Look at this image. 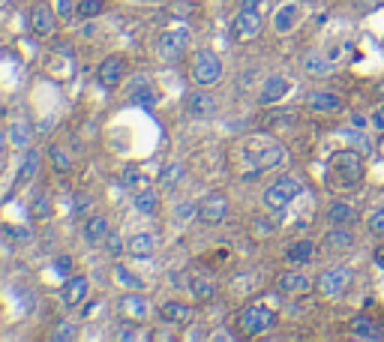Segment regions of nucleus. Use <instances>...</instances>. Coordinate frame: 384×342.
<instances>
[{"label": "nucleus", "mask_w": 384, "mask_h": 342, "mask_svg": "<svg viewBox=\"0 0 384 342\" xmlns=\"http://www.w3.org/2000/svg\"><path fill=\"white\" fill-rule=\"evenodd\" d=\"M327 178H331V186L336 190H357L366 178V165L360 159L357 150H336L327 159Z\"/></svg>", "instance_id": "f257e3e1"}, {"label": "nucleus", "mask_w": 384, "mask_h": 342, "mask_svg": "<svg viewBox=\"0 0 384 342\" xmlns=\"http://www.w3.org/2000/svg\"><path fill=\"white\" fill-rule=\"evenodd\" d=\"M237 327L243 336H262L270 327H276V310L267 303H250L237 315Z\"/></svg>", "instance_id": "f03ea898"}, {"label": "nucleus", "mask_w": 384, "mask_h": 342, "mask_svg": "<svg viewBox=\"0 0 384 342\" xmlns=\"http://www.w3.org/2000/svg\"><path fill=\"white\" fill-rule=\"evenodd\" d=\"M354 282V270L345 268V264H333V268H327L319 273V279H315V291L327 301H340L343 294H348Z\"/></svg>", "instance_id": "7ed1b4c3"}, {"label": "nucleus", "mask_w": 384, "mask_h": 342, "mask_svg": "<svg viewBox=\"0 0 384 342\" xmlns=\"http://www.w3.org/2000/svg\"><path fill=\"white\" fill-rule=\"evenodd\" d=\"M300 192H303V183L297 178H279L264 190V207L270 213H282Z\"/></svg>", "instance_id": "20e7f679"}, {"label": "nucleus", "mask_w": 384, "mask_h": 342, "mask_svg": "<svg viewBox=\"0 0 384 342\" xmlns=\"http://www.w3.org/2000/svg\"><path fill=\"white\" fill-rule=\"evenodd\" d=\"M222 79V60L217 51L210 48H198L196 58H192V81L201 87H210Z\"/></svg>", "instance_id": "39448f33"}, {"label": "nucleus", "mask_w": 384, "mask_h": 342, "mask_svg": "<svg viewBox=\"0 0 384 342\" xmlns=\"http://www.w3.org/2000/svg\"><path fill=\"white\" fill-rule=\"evenodd\" d=\"M234 37L241 39V42H252L258 37V30H262V9H255V6H241V13L234 15Z\"/></svg>", "instance_id": "423d86ee"}, {"label": "nucleus", "mask_w": 384, "mask_h": 342, "mask_svg": "<svg viewBox=\"0 0 384 342\" xmlns=\"http://www.w3.org/2000/svg\"><path fill=\"white\" fill-rule=\"evenodd\" d=\"M229 216V198L222 192H210L205 202H198V219L207 225H219Z\"/></svg>", "instance_id": "0eeeda50"}, {"label": "nucleus", "mask_w": 384, "mask_h": 342, "mask_svg": "<svg viewBox=\"0 0 384 342\" xmlns=\"http://www.w3.org/2000/svg\"><path fill=\"white\" fill-rule=\"evenodd\" d=\"M307 108L312 114H340L345 108V99L331 91H315L307 96Z\"/></svg>", "instance_id": "6e6552de"}, {"label": "nucleus", "mask_w": 384, "mask_h": 342, "mask_svg": "<svg viewBox=\"0 0 384 342\" xmlns=\"http://www.w3.org/2000/svg\"><path fill=\"white\" fill-rule=\"evenodd\" d=\"M327 225H345V228H354L357 219H360V211L352 204V202H343V198H336V202L327 204Z\"/></svg>", "instance_id": "1a4fd4ad"}, {"label": "nucleus", "mask_w": 384, "mask_h": 342, "mask_svg": "<svg viewBox=\"0 0 384 342\" xmlns=\"http://www.w3.org/2000/svg\"><path fill=\"white\" fill-rule=\"evenodd\" d=\"M123 75H127V58H123V54H111L96 70V79L103 87H117Z\"/></svg>", "instance_id": "9d476101"}, {"label": "nucleus", "mask_w": 384, "mask_h": 342, "mask_svg": "<svg viewBox=\"0 0 384 342\" xmlns=\"http://www.w3.org/2000/svg\"><path fill=\"white\" fill-rule=\"evenodd\" d=\"M30 27L37 37L42 39H49L54 30H58V13L49 6V4H37L33 6V13H30Z\"/></svg>", "instance_id": "9b49d317"}, {"label": "nucleus", "mask_w": 384, "mask_h": 342, "mask_svg": "<svg viewBox=\"0 0 384 342\" xmlns=\"http://www.w3.org/2000/svg\"><path fill=\"white\" fill-rule=\"evenodd\" d=\"M117 313H120V318H127V322H144V318L151 315V306H148V301L139 294V291H129L127 297H120V303H117Z\"/></svg>", "instance_id": "f8f14e48"}, {"label": "nucleus", "mask_w": 384, "mask_h": 342, "mask_svg": "<svg viewBox=\"0 0 384 342\" xmlns=\"http://www.w3.org/2000/svg\"><path fill=\"white\" fill-rule=\"evenodd\" d=\"M348 336L360 339V342H384V330L378 327L376 318L357 315V318H352V324H348Z\"/></svg>", "instance_id": "ddd939ff"}, {"label": "nucleus", "mask_w": 384, "mask_h": 342, "mask_svg": "<svg viewBox=\"0 0 384 342\" xmlns=\"http://www.w3.org/2000/svg\"><path fill=\"white\" fill-rule=\"evenodd\" d=\"M250 153H252V162L258 165V169H274V165H279L282 159H286V150H282L276 141H264V145L252 141Z\"/></svg>", "instance_id": "4468645a"}, {"label": "nucleus", "mask_w": 384, "mask_h": 342, "mask_svg": "<svg viewBox=\"0 0 384 342\" xmlns=\"http://www.w3.org/2000/svg\"><path fill=\"white\" fill-rule=\"evenodd\" d=\"M160 318L165 324H174V327H184L196 318V306L189 303H180V301H165L160 303Z\"/></svg>", "instance_id": "2eb2a0df"}, {"label": "nucleus", "mask_w": 384, "mask_h": 342, "mask_svg": "<svg viewBox=\"0 0 384 342\" xmlns=\"http://www.w3.org/2000/svg\"><path fill=\"white\" fill-rule=\"evenodd\" d=\"M217 99H213L207 91H196V93H189V99H186V114L192 117V120H207V117H213L217 114Z\"/></svg>", "instance_id": "dca6fc26"}, {"label": "nucleus", "mask_w": 384, "mask_h": 342, "mask_svg": "<svg viewBox=\"0 0 384 342\" xmlns=\"http://www.w3.org/2000/svg\"><path fill=\"white\" fill-rule=\"evenodd\" d=\"M288 91H291V81L286 79V75H270V79H264V84H262L258 103H262V105H274V103H279V99L286 96Z\"/></svg>", "instance_id": "f3484780"}, {"label": "nucleus", "mask_w": 384, "mask_h": 342, "mask_svg": "<svg viewBox=\"0 0 384 342\" xmlns=\"http://www.w3.org/2000/svg\"><path fill=\"white\" fill-rule=\"evenodd\" d=\"M184 48H186V42L180 33H162L160 42H156V51H160V58L165 63H177L180 58H184Z\"/></svg>", "instance_id": "a211bd4d"}, {"label": "nucleus", "mask_w": 384, "mask_h": 342, "mask_svg": "<svg viewBox=\"0 0 384 342\" xmlns=\"http://www.w3.org/2000/svg\"><path fill=\"white\" fill-rule=\"evenodd\" d=\"M87 297V279L84 277H70L63 282L60 289V301L66 310H75V306H82V301Z\"/></svg>", "instance_id": "6ab92c4d"}, {"label": "nucleus", "mask_w": 384, "mask_h": 342, "mask_svg": "<svg viewBox=\"0 0 384 342\" xmlns=\"http://www.w3.org/2000/svg\"><path fill=\"white\" fill-rule=\"evenodd\" d=\"M276 289L282 294H307L312 289V279L307 277V273H300V268H297V270L282 273V277L276 279Z\"/></svg>", "instance_id": "aec40b11"}, {"label": "nucleus", "mask_w": 384, "mask_h": 342, "mask_svg": "<svg viewBox=\"0 0 384 342\" xmlns=\"http://www.w3.org/2000/svg\"><path fill=\"white\" fill-rule=\"evenodd\" d=\"M6 132H9V145H15V147H21V150H27V147H30L33 129H30V120H27L25 114H15L13 120H9Z\"/></svg>", "instance_id": "412c9836"}, {"label": "nucleus", "mask_w": 384, "mask_h": 342, "mask_svg": "<svg viewBox=\"0 0 384 342\" xmlns=\"http://www.w3.org/2000/svg\"><path fill=\"white\" fill-rule=\"evenodd\" d=\"M153 249H156V240H153L151 231H135V235L127 240V252L132 258H151Z\"/></svg>", "instance_id": "4be33fe9"}, {"label": "nucleus", "mask_w": 384, "mask_h": 342, "mask_svg": "<svg viewBox=\"0 0 384 342\" xmlns=\"http://www.w3.org/2000/svg\"><path fill=\"white\" fill-rule=\"evenodd\" d=\"M312 258H315L312 240H297V244H291L286 249V264H291V268H303V264H309Z\"/></svg>", "instance_id": "5701e85b"}, {"label": "nucleus", "mask_w": 384, "mask_h": 342, "mask_svg": "<svg viewBox=\"0 0 384 342\" xmlns=\"http://www.w3.org/2000/svg\"><path fill=\"white\" fill-rule=\"evenodd\" d=\"M352 244H354V235H352V228H345V225H331V231L324 235V246L333 252H343Z\"/></svg>", "instance_id": "b1692460"}, {"label": "nucleus", "mask_w": 384, "mask_h": 342, "mask_svg": "<svg viewBox=\"0 0 384 342\" xmlns=\"http://www.w3.org/2000/svg\"><path fill=\"white\" fill-rule=\"evenodd\" d=\"M105 237H108V219L99 213L90 216L84 223V240L87 244H105Z\"/></svg>", "instance_id": "393cba45"}, {"label": "nucleus", "mask_w": 384, "mask_h": 342, "mask_svg": "<svg viewBox=\"0 0 384 342\" xmlns=\"http://www.w3.org/2000/svg\"><path fill=\"white\" fill-rule=\"evenodd\" d=\"M297 18H300V9L295 4H286L282 9H276V15H274V27L276 33H288L291 27L297 25Z\"/></svg>", "instance_id": "a878e982"}, {"label": "nucleus", "mask_w": 384, "mask_h": 342, "mask_svg": "<svg viewBox=\"0 0 384 342\" xmlns=\"http://www.w3.org/2000/svg\"><path fill=\"white\" fill-rule=\"evenodd\" d=\"M129 103L141 105V108H153L156 105V93H153L151 81H135V87L129 91Z\"/></svg>", "instance_id": "bb28decb"}, {"label": "nucleus", "mask_w": 384, "mask_h": 342, "mask_svg": "<svg viewBox=\"0 0 384 342\" xmlns=\"http://www.w3.org/2000/svg\"><path fill=\"white\" fill-rule=\"evenodd\" d=\"M30 216L37 219V223H45V219H51V195H49V190H39L37 195H33V202H30Z\"/></svg>", "instance_id": "cd10ccee"}, {"label": "nucleus", "mask_w": 384, "mask_h": 342, "mask_svg": "<svg viewBox=\"0 0 384 342\" xmlns=\"http://www.w3.org/2000/svg\"><path fill=\"white\" fill-rule=\"evenodd\" d=\"M184 178H186V165L184 162H168L160 171V186L162 190H172V186H177Z\"/></svg>", "instance_id": "c85d7f7f"}, {"label": "nucleus", "mask_w": 384, "mask_h": 342, "mask_svg": "<svg viewBox=\"0 0 384 342\" xmlns=\"http://www.w3.org/2000/svg\"><path fill=\"white\" fill-rule=\"evenodd\" d=\"M123 186H127V190H144V186H148V174H144L139 165H123Z\"/></svg>", "instance_id": "c756f323"}, {"label": "nucleus", "mask_w": 384, "mask_h": 342, "mask_svg": "<svg viewBox=\"0 0 384 342\" xmlns=\"http://www.w3.org/2000/svg\"><path fill=\"white\" fill-rule=\"evenodd\" d=\"M156 207H160V198H156V192L153 190H139L135 192V211L139 213H144V216H151V213H156Z\"/></svg>", "instance_id": "7c9ffc66"}, {"label": "nucleus", "mask_w": 384, "mask_h": 342, "mask_svg": "<svg viewBox=\"0 0 384 342\" xmlns=\"http://www.w3.org/2000/svg\"><path fill=\"white\" fill-rule=\"evenodd\" d=\"M189 291H192L196 301H210V297L217 294V285H213V279H207V277H192L189 279Z\"/></svg>", "instance_id": "2f4dec72"}, {"label": "nucleus", "mask_w": 384, "mask_h": 342, "mask_svg": "<svg viewBox=\"0 0 384 342\" xmlns=\"http://www.w3.org/2000/svg\"><path fill=\"white\" fill-rule=\"evenodd\" d=\"M37 165H39V153L27 147L25 162H21V169H18V186H25V183L33 180V174H37Z\"/></svg>", "instance_id": "473e14b6"}, {"label": "nucleus", "mask_w": 384, "mask_h": 342, "mask_svg": "<svg viewBox=\"0 0 384 342\" xmlns=\"http://www.w3.org/2000/svg\"><path fill=\"white\" fill-rule=\"evenodd\" d=\"M49 159H51V169L58 171V174H66V171H72V159H70V153H66L63 147H49Z\"/></svg>", "instance_id": "72a5a7b5"}, {"label": "nucleus", "mask_w": 384, "mask_h": 342, "mask_svg": "<svg viewBox=\"0 0 384 342\" xmlns=\"http://www.w3.org/2000/svg\"><path fill=\"white\" fill-rule=\"evenodd\" d=\"M115 279H117L120 285H127V289H129V291H141V289H144V279H139V277H135V273H132V270H127V268H120V264H117V268H115Z\"/></svg>", "instance_id": "f704fd0d"}, {"label": "nucleus", "mask_w": 384, "mask_h": 342, "mask_svg": "<svg viewBox=\"0 0 384 342\" xmlns=\"http://www.w3.org/2000/svg\"><path fill=\"white\" fill-rule=\"evenodd\" d=\"M303 70L309 75H327L331 72V63H327L321 54H307V58H303Z\"/></svg>", "instance_id": "c9c22d12"}, {"label": "nucleus", "mask_w": 384, "mask_h": 342, "mask_svg": "<svg viewBox=\"0 0 384 342\" xmlns=\"http://www.w3.org/2000/svg\"><path fill=\"white\" fill-rule=\"evenodd\" d=\"M366 228L369 235H384V204H376L366 213Z\"/></svg>", "instance_id": "e433bc0d"}, {"label": "nucleus", "mask_w": 384, "mask_h": 342, "mask_svg": "<svg viewBox=\"0 0 384 342\" xmlns=\"http://www.w3.org/2000/svg\"><path fill=\"white\" fill-rule=\"evenodd\" d=\"M99 13H103V0H82V4L75 6L78 18H96Z\"/></svg>", "instance_id": "4c0bfd02"}, {"label": "nucleus", "mask_w": 384, "mask_h": 342, "mask_svg": "<svg viewBox=\"0 0 384 342\" xmlns=\"http://www.w3.org/2000/svg\"><path fill=\"white\" fill-rule=\"evenodd\" d=\"M105 249H108V256H115L120 258L123 252H127V240H123L117 231H108V237H105Z\"/></svg>", "instance_id": "58836bf2"}, {"label": "nucleus", "mask_w": 384, "mask_h": 342, "mask_svg": "<svg viewBox=\"0 0 384 342\" xmlns=\"http://www.w3.org/2000/svg\"><path fill=\"white\" fill-rule=\"evenodd\" d=\"M51 339H58V342H63V339H75V327H72L70 322H60L58 330L51 334Z\"/></svg>", "instance_id": "ea45409f"}, {"label": "nucleus", "mask_w": 384, "mask_h": 342, "mask_svg": "<svg viewBox=\"0 0 384 342\" xmlns=\"http://www.w3.org/2000/svg\"><path fill=\"white\" fill-rule=\"evenodd\" d=\"M132 324H127V330H117V336L120 339H144L148 334H144V330H129Z\"/></svg>", "instance_id": "a19ab883"}, {"label": "nucleus", "mask_w": 384, "mask_h": 342, "mask_svg": "<svg viewBox=\"0 0 384 342\" xmlns=\"http://www.w3.org/2000/svg\"><path fill=\"white\" fill-rule=\"evenodd\" d=\"M75 6H78V4H72V0H60V4H58V13H60L63 18H72Z\"/></svg>", "instance_id": "79ce46f5"}, {"label": "nucleus", "mask_w": 384, "mask_h": 342, "mask_svg": "<svg viewBox=\"0 0 384 342\" xmlns=\"http://www.w3.org/2000/svg\"><path fill=\"white\" fill-rule=\"evenodd\" d=\"M87 204H90L87 198H84V195H78V198H75V207H72V216H82V213L87 211Z\"/></svg>", "instance_id": "37998d69"}, {"label": "nucleus", "mask_w": 384, "mask_h": 342, "mask_svg": "<svg viewBox=\"0 0 384 342\" xmlns=\"http://www.w3.org/2000/svg\"><path fill=\"white\" fill-rule=\"evenodd\" d=\"M252 228H255V235H270V231H274V225H270V223H262V219H255V223H252Z\"/></svg>", "instance_id": "c03bdc74"}, {"label": "nucleus", "mask_w": 384, "mask_h": 342, "mask_svg": "<svg viewBox=\"0 0 384 342\" xmlns=\"http://www.w3.org/2000/svg\"><path fill=\"white\" fill-rule=\"evenodd\" d=\"M372 261H376L378 268L384 270V244H378V246H376V252H372Z\"/></svg>", "instance_id": "a18cd8bd"}, {"label": "nucleus", "mask_w": 384, "mask_h": 342, "mask_svg": "<svg viewBox=\"0 0 384 342\" xmlns=\"http://www.w3.org/2000/svg\"><path fill=\"white\" fill-rule=\"evenodd\" d=\"M6 145H9V132L0 129V159H4V153H6Z\"/></svg>", "instance_id": "49530a36"}, {"label": "nucleus", "mask_w": 384, "mask_h": 342, "mask_svg": "<svg viewBox=\"0 0 384 342\" xmlns=\"http://www.w3.org/2000/svg\"><path fill=\"white\" fill-rule=\"evenodd\" d=\"M384 4V0H360V9H366V13H369V9H378Z\"/></svg>", "instance_id": "de8ad7c7"}, {"label": "nucleus", "mask_w": 384, "mask_h": 342, "mask_svg": "<svg viewBox=\"0 0 384 342\" xmlns=\"http://www.w3.org/2000/svg\"><path fill=\"white\" fill-rule=\"evenodd\" d=\"M241 6H255V9H262V13H264L267 0H241Z\"/></svg>", "instance_id": "09e8293b"}, {"label": "nucleus", "mask_w": 384, "mask_h": 342, "mask_svg": "<svg viewBox=\"0 0 384 342\" xmlns=\"http://www.w3.org/2000/svg\"><path fill=\"white\" fill-rule=\"evenodd\" d=\"M378 96H381V103H384V81L378 84Z\"/></svg>", "instance_id": "8fccbe9b"}, {"label": "nucleus", "mask_w": 384, "mask_h": 342, "mask_svg": "<svg viewBox=\"0 0 384 342\" xmlns=\"http://www.w3.org/2000/svg\"><path fill=\"white\" fill-rule=\"evenodd\" d=\"M4 6H6V0H0V9H4Z\"/></svg>", "instance_id": "3c124183"}]
</instances>
